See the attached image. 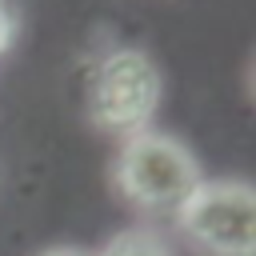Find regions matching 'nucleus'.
<instances>
[{"mask_svg":"<svg viewBox=\"0 0 256 256\" xmlns=\"http://www.w3.org/2000/svg\"><path fill=\"white\" fill-rule=\"evenodd\" d=\"M176 228L200 256H256V196L244 180H200Z\"/></svg>","mask_w":256,"mask_h":256,"instance_id":"obj_3","label":"nucleus"},{"mask_svg":"<svg viewBox=\"0 0 256 256\" xmlns=\"http://www.w3.org/2000/svg\"><path fill=\"white\" fill-rule=\"evenodd\" d=\"M100 256H172V252H168V244H164L156 232H148V228H128V232L112 236V240L100 248Z\"/></svg>","mask_w":256,"mask_h":256,"instance_id":"obj_4","label":"nucleus"},{"mask_svg":"<svg viewBox=\"0 0 256 256\" xmlns=\"http://www.w3.org/2000/svg\"><path fill=\"white\" fill-rule=\"evenodd\" d=\"M40 256H84V252H76V248H48V252H40Z\"/></svg>","mask_w":256,"mask_h":256,"instance_id":"obj_6","label":"nucleus"},{"mask_svg":"<svg viewBox=\"0 0 256 256\" xmlns=\"http://www.w3.org/2000/svg\"><path fill=\"white\" fill-rule=\"evenodd\" d=\"M12 36H16V16H12V8L0 0V52H8Z\"/></svg>","mask_w":256,"mask_h":256,"instance_id":"obj_5","label":"nucleus"},{"mask_svg":"<svg viewBox=\"0 0 256 256\" xmlns=\"http://www.w3.org/2000/svg\"><path fill=\"white\" fill-rule=\"evenodd\" d=\"M160 68L140 48H112L88 76V120L112 136H136L152 124L160 104Z\"/></svg>","mask_w":256,"mask_h":256,"instance_id":"obj_2","label":"nucleus"},{"mask_svg":"<svg viewBox=\"0 0 256 256\" xmlns=\"http://www.w3.org/2000/svg\"><path fill=\"white\" fill-rule=\"evenodd\" d=\"M200 164L196 156L164 132H136L120 144L116 164H112V184L116 192L152 216H176V208L196 192L200 184Z\"/></svg>","mask_w":256,"mask_h":256,"instance_id":"obj_1","label":"nucleus"}]
</instances>
